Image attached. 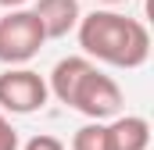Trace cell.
I'll use <instances>...</instances> for the list:
<instances>
[{"mask_svg": "<svg viewBox=\"0 0 154 150\" xmlns=\"http://www.w3.org/2000/svg\"><path fill=\"white\" fill-rule=\"evenodd\" d=\"M79 46L86 57H97L115 68H140L151 57V32L143 22L118 11H90L79 18Z\"/></svg>", "mask_w": 154, "mask_h": 150, "instance_id": "6da1fadb", "label": "cell"}, {"mask_svg": "<svg viewBox=\"0 0 154 150\" xmlns=\"http://www.w3.org/2000/svg\"><path fill=\"white\" fill-rule=\"evenodd\" d=\"M43 43H47V32L32 11L18 7L0 18V61L7 68H22L25 61H32Z\"/></svg>", "mask_w": 154, "mask_h": 150, "instance_id": "7a4b0ae2", "label": "cell"}, {"mask_svg": "<svg viewBox=\"0 0 154 150\" xmlns=\"http://www.w3.org/2000/svg\"><path fill=\"white\" fill-rule=\"evenodd\" d=\"M47 79L32 68H7L0 75V107L11 114H32L47 104Z\"/></svg>", "mask_w": 154, "mask_h": 150, "instance_id": "3957f363", "label": "cell"}, {"mask_svg": "<svg viewBox=\"0 0 154 150\" xmlns=\"http://www.w3.org/2000/svg\"><path fill=\"white\" fill-rule=\"evenodd\" d=\"M72 107L79 114H86L90 122H104V118H115L122 111V89H118V82L111 75L104 72H93L82 79V86L75 89V100H72Z\"/></svg>", "mask_w": 154, "mask_h": 150, "instance_id": "277c9868", "label": "cell"}, {"mask_svg": "<svg viewBox=\"0 0 154 150\" xmlns=\"http://www.w3.org/2000/svg\"><path fill=\"white\" fill-rule=\"evenodd\" d=\"M97 64L90 61V57H82V54H72V57H61L57 64H54V72H50V82H47V93H54L61 104H68L72 107V100H75V89L82 86V79L93 72Z\"/></svg>", "mask_w": 154, "mask_h": 150, "instance_id": "5b68a950", "label": "cell"}, {"mask_svg": "<svg viewBox=\"0 0 154 150\" xmlns=\"http://www.w3.org/2000/svg\"><path fill=\"white\" fill-rule=\"evenodd\" d=\"M32 14L39 18V25H43L47 39H61V36H68V32L79 25V18H82L79 0H36Z\"/></svg>", "mask_w": 154, "mask_h": 150, "instance_id": "8992f818", "label": "cell"}, {"mask_svg": "<svg viewBox=\"0 0 154 150\" xmlns=\"http://www.w3.org/2000/svg\"><path fill=\"white\" fill-rule=\"evenodd\" d=\"M111 150H147L151 147V122L140 114H125L108 125Z\"/></svg>", "mask_w": 154, "mask_h": 150, "instance_id": "52a82bcc", "label": "cell"}, {"mask_svg": "<svg viewBox=\"0 0 154 150\" xmlns=\"http://www.w3.org/2000/svg\"><path fill=\"white\" fill-rule=\"evenodd\" d=\"M72 150H111L108 125H104V122H86L82 129H75V136H72Z\"/></svg>", "mask_w": 154, "mask_h": 150, "instance_id": "ba28073f", "label": "cell"}, {"mask_svg": "<svg viewBox=\"0 0 154 150\" xmlns=\"http://www.w3.org/2000/svg\"><path fill=\"white\" fill-rule=\"evenodd\" d=\"M0 150H18V132L4 114H0Z\"/></svg>", "mask_w": 154, "mask_h": 150, "instance_id": "9c48e42d", "label": "cell"}, {"mask_svg": "<svg viewBox=\"0 0 154 150\" xmlns=\"http://www.w3.org/2000/svg\"><path fill=\"white\" fill-rule=\"evenodd\" d=\"M22 150H65V143H61V140H54V136H32Z\"/></svg>", "mask_w": 154, "mask_h": 150, "instance_id": "30bf717a", "label": "cell"}, {"mask_svg": "<svg viewBox=\"0 0 154 150\" xmlns=\"http://www.w3.org/2000/svg\"><path fill=\"white\" fill-rule=\"evenodd\" d=\"M29 0H0V7H7V11H18V7H25Z\"/></svg>", "mask_w": 154, "mask_h": 150, "instance_id": "8fae6325", "label": "cell"}, {"mask_svg": "<svg viewBox=\"0 0 154 150\" xmlns=\"http://www.w3.org/2000/svg\"><path fill=\"white\" fill-rule=\"evenodd\" d=\"M104 4H125V0H104Z\"/></svg>", "mask_w": 154, "mask_h": 150, "instance_id": "7c38bea8", "label": "cell"}]
</instances>
